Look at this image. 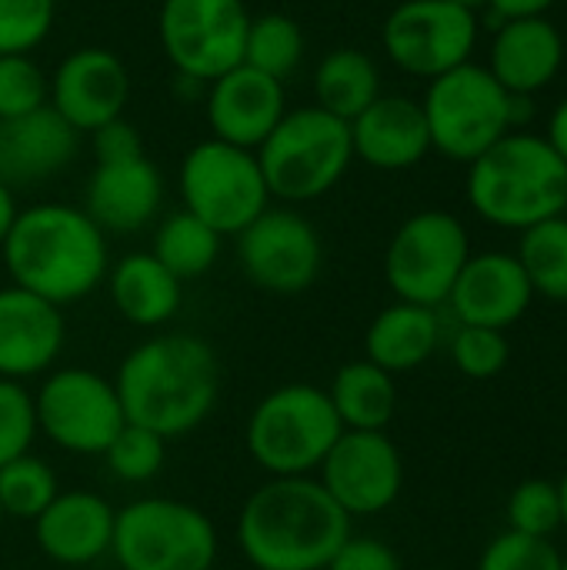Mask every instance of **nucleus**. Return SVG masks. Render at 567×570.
<instances>
[{
    "instance_id": "obj_6",
    "label": "nucleus",
    "mask_w": 567,
    "mask_h": 570,
    "mask_svg": "<svg viewBox=\"0 0 567 570\" xmlns=\"http://www.w3.org/2000/svg\"><path fill=\"white\" fill-rule=\"evenodd\" d=\"M344 434L324 387L281 384L257 401L247 417V451L271 478H311Z\"/></svg>"
},
{
    "instance_id": "obj_18",
    "label": "nucleus",
    "mask_w": 567,
    "mask_h": 570,
    "mask_svg": "<svg viewBox=\"0 0 567 570\" xmlns=\"http://www.w3.org/2000/svg\"><path fill=\"white\" fill-rule=\"evenodd\" d=\"M531 297H535V291H531L518 257L488 250V254L468 257V264L461 267V274L448 294V304L465 327L505 331L525 317V311L531 307Z\"/></svg>"
},
{
    "instance_id": "obj_16",
    "label": "nucleus",
    "mask_w": 567,
    "mask_h": 570,
    "mask_svg": "<svg viewBox=\"0 0 567 570\" xmlns=\"http://www.w3.org/2000/svg\"><path fill=\"white\" fill-rule=\"evenodd\" d=\"M127 97L130 73L107 47H80L67 53L50 77V107L77 134H94L97 127L124 117Z\"/></svg>"
},
{
    "instance_id": "obj_31",
    "label": "nucleus",
    "mask_w": 567,
    "mask_h": 570,
    "mask_svg": "<svg viewBox=\"0 0 567 570\" xmlns=\"http://www.w3.org/2000/svg\"><path fill=\"white\" fill-rule=\"evenodd\" d=\"M301 60H304V30L291 13L271 10V13L251 17L241 63L284 83L297 70Z\"/></svg>"
},
{
    "instance_id": "obj_40",
    "label": "nucleus",
    "mask_w": 567,
    "mask_h": 570,
    "mask_svg": "<svg viewBox=\"0 0 567 570\" xmlns=\"http://www.w3.org/2000/svg\"><path fill=\"white\" fill-rule=\"evenodd\" d=\"M324 570H401V558L378 538H348Z\"/></svg>"
},
{
    "instance_id": "obj_28",
    "label": "nucleus",
    "mask_w": 567,
    "mask_h": 570,
    "mask_svg": "<svg viewBox=\"0 0 567 570\" xmlns=\"http://www.w3.org/2000/svg\"><path fill=\"white\" fill-rule=\"evenodd\" d=\"M381 97V70L358 47H334L314 70V104L341 120H354Z\"/></svg>"
},
{
    "instance_id": "obj_19",
    "label": "nucleus",
    "mask_w": 567,
    "mask_h": 570,
    "mask_svg": "<svg viewBox=\"0 0 567 570\" xmlns=\"http://www.w3.org/2000/svg\"><path fill=\"white\" fill-rule=\"evenodd\" d=\"M63 314L57 304L10 284L0 287V377L27 381L53 367L63 351Z\"/></svg>"
},
{
    "instance_id": "obj_24",
    "label": "nucleus",
    "mask_w": 567,
    "mask_h": 570,
    "mask_svg": "<svg viewBox=\"0 0 567 570\" xmlns=\"http://www.w3.org/2000/svg\"><path fill=\"white\" fill-rule=\"evenodd\" d=\"M565 63V37L548 17H521L498 23L488 70L515 97L548 87Z\"/></svg>"
},
{
    "instance_id": "obj_35",
    "label": "nucleus",
    "mask_w": 567,
    "mask_h": 570,
    "mask_svg": "<svg viewBox=\"0 0 567 570\" xmlns=\"http://www.w3.org/2000/svg\"><path fill=\"white\" fill-rule=\"evenodd\" d=\"M508 531L528 534V538H548L561 528V498L558 484L531 478L521 481L508 498Z\"/></svg>"
},
{
    "instance_id": "obj_25",
    "label": "nucleus",
    "mask_w": 567,
    "mask_h": 570,
    "mask_svg": "<svg viewBox=\"0 0 567 570\" xmlns=\"http://www.w3.org/2000/svg\"><path fill=\"white\" fill-rule=\"evenodd\" d=\"M110 301L134 327H160L180 311L184 281H177L150 250L127 254L107 271Z\"/></svg>"
},
{
    "instance_id": "obj_41",
    "label": "nucleus",
    "mask_w": 567,
    "mask_h": 570,
    "mask_svg": "<svg viewBox=\"0 0 567 570\" xmlns=\"http://www.w3.org/2000/svg\"><path fill=\"white\" fill-rule=\"evenodd\" d=\"M94 157L97 164H120V160H134L144 157V140L137 134V127L124 117L97 127L94 134Z\"/></svg>"
},
{
    "instance_id": "obj_45",
    "label": "nucleus",
    "mask_w": 567,
    "mask_h": 570,
    "mask_svg": "<svg viewBox=\"0 0 567 570\" xmlns=\"http://www.w3.org/2000/svg\"><path fill=\"white\" fill-rule=\"evenodd\" d=\"M558 498H561V528L567 531V471L565 478L558 481Z\"/></svg>"
},
{
    "instance_id": "obj_4",
    "label": "nucleus",
    "mask_w": 567,
    "mask_h": 570,
    "mask_svg": "<svg viewBox=\"0 0 567 570\" xmlns=\"http://www.w3.org/2000/svg\"><path fill=\"white\" fill-rule=\"evenodd\" d=\"M468 167V200L495 227L528 230L565 214L567 164L538 134L511 130Z\"/></svg>"
},
{
    "instance_id": "obj_15",
    "label": "nucleus",
    "mask_w": 567,
    "mask_h": 570,
    "mask_svg": "<svg viewBox=\"0 0 567 570\" xmlns=\"http://www.w3.org/2000/svg\"><path fill=\"white\" fill-rule=\"evenodd\" d=\"M321 488L348 518L388 511L404 484V461L384 431H344L321 461Z\"/></svg>"
},
{
    "instance_id": "obj_33",
    "label": "nucleus",
    "mask_w": 567,
    "mask_h": 570,
    "mask_svg": "<svg viewBox=\"0 0 567 570\" xmlns=\"http://www.w3.org/2000/svg\"><path fill=\"white\" fill-rule=\"evenodd\" d=\"M110 468V474L124 484H147L164 471L167 461V441L140 424H124L120 434L110 441V448L100 454Z\"/></svg>"
},
{
    "instance_id": "obj_42",
    "label": "nucleus",
    "mask_w": 567,
    "mask_h": 570,
    "mask_svg": "<svg viewBox=\"0 0 567 570\" xmlns=\"http://www.w3.org/2000/svg\"><path fill=\"white\" fill-rule=\"evenodd\" d=\"M491 13L498 23L505 20H521V17H545L548 7H555V0H488Z\"/></svg>"
},
{
    "instance_id": "obj_7",
    "label": "nucleus",
    "mask_w": 567,
    "mask_h": 570,
    "mask_svg": "<svg viewBox=\"0 0 567 570\" xmlns=\"http://www.w3.org/2000/svg\"><path fill=\"white\" fill-rule=\"evenodd\" d=\"M271 197L304 204L324 197L354 160L351 124L317 104L287 110L271 137L257 147Z\"/></svg>"
},
{
    "instance_id": "obj_12",
    "label": "nucleus",
    "mask_w": 567,
    "mask_h": 570,
    "mask_svg": "<svg viewBox=\"0 0 567 570\" xmlns=\"http://www.w3.org/2000/svg\"><path fill=\"white\" fill-rule=\"evenodd\" d=\"M37 434L70 454H104L127 424L114 381L87 367H60L33 394Z\"/></svg>"
},
{
    "instance_id": "obj_30",
    "label": "nucleus",
    "mask_w": 567,
    "mask_h": 570,
    "mask_svg": "<svg viewBox=\"0 0 567 570\" xmlns=\"http://www.w3.org/2000/svg\"><path fill=\"white\" fill-rule=\"evenodd\" d=\"M518 264L531 284L535 294L567 304V217L541 220L528 230H521L518 244Z\"/></svg>"
},
{
    "instance_id": "obj_39",
    "label": "nucleus",
    "mask_w": 567,
    "mask_h": 570,
    "mask_svg": "<svg viewBox=\"0 0 567 570\" xmlns=\"http://www.w3.org/2000/svg\"><path fill=\"white\" fill-rule=\"evenodd\" d=\"M565 558L558 554V548L548 538H528L518 531H505L498 534L481 561L478 570H561Z\"/></svg>"
},
{
    "instance_id": "obj_36",
    "label": "nucleus",
    "mask_w": 567,
    "mask_h": 570,
    "mask_svg": "<svg viewBox=\"0 0 567 570\" xmlns=\"http://www.w3.org/2000/svg\"><path fill=\"white\" fill-rule=\"evenodd\" d=\"M57 20V0H0V57L30 53Z\"/></svg>"
},
{
    "instance_id": "obj_3",
    "label": "nucleus",
    "mask_w": 567,
    "mask_h": 570,
    "mask_svg": "<svg viewBox=\"0 0 567 570\" xmlns=\"http://www.w3.org/2000/svg\"><path fill=\"white\" fill-rule=\"evenodd\" d=\"M0 250L10 284L57 307L94 294L110 271L107 234L74 204L20 210Z\"/></svg>"
},
{
    "instance_id": "obj_26",
    "label": "nucleus",
    "mask_w": 567,
    "mask_h": 570,
    "mask_svg": "<svg viewBox=\"0 0 567 570\" xmlns=\"http://www.w3.org/2000/svg\"><path fill=\"white\" fill-rule=\"evenodd\" d=\"M438 341L441 324L434 307L398 301L371 321L364 334V357L388 374H401L421 367L438 351Z\"/></svg>"
},
{
    "instance_id": "obj_21",
    "label": "nucleus",
    "mask_w": 567,
    "mask_h": 570,
    "mask_svg": "<svg viewBox=\"0 0 567 570\" xmlns=\"http://www.w3.org/2000/svg\"><path fill=\"white\" fill-rule=\"evenodd\" d=\"M117 511L90 491H60L33 521L37 548L63 568H87L110 554Z\"/></svg>"
},
{
    "instance_id": "obj_34",
    "label": "nucleus",
    "mask_w": 567,
    "mask_h": 570,
    "mask_svg": "<svg viewBox=\"0 0 567 570\" xmlns=\"http://www.w3.org/2000/svg\"><path fill=\"white\" fill-rule=\"evenodd\" d=\"M50 104V77L30 53L0 57V120L33 114Z\"/></svg>"
},
{
    "instance_id": "obj_46",
    "label": "nucleus",
    "mask_w": 567,
    "mask_h": 570,
    "mask_svg": "<svg viewBox=\"0 0 567 570\" xmlns=\"http://www.w3.org/2000/svg\"><path fill=\"white\" fill-rule=\"evenodd\" d=\"M451 3H458V7H465V10H471V13H478L481 7H488V0H451Z\"/></svg>"
},
{
    "instance_id": "obj_49",
    "label": "nucleus",
    "mask_w": 567,
    "mask_h": 570,
    "mask_svg": "<svg viewBox=\"0 0 567 570\" xmlns=\"http://www.w3.org/2000/svg\"><path fill=\"white\" fill-rule=\"evenodd\" d=\"M561 570H567V561H565V568H561Z\"/></svg>"
},
{
    "instance_id": "obj_2",
    "label": "nucleus",
    "mask_w": 567,
    "mask_h": 570,
    "mask_svg": "<svg viewBox=\"0 0 567 570\" xmlns=\"http://www.w3.org/2000/svg\"><path fill=\"white\" fill-rule=\"evenodd\" d=\"M351 538V518L317 478H271L241 508L237 544L257 570H324Z\"/></svg>"
},
{
    "instance_id": "obj_14",
    "label": "nucleus",
    "mask_w": 567,
    "mask_h": 570,
    "mask_svg": "<svg viewBox=\"0 0 567 570\" xmlns=\"http://www.w3.org/2000/svg\"><path fill=\"white\" fill-rule=\"evenodd\" d=\"M237 261L254 287L267 294H301L321 277L324 244L304 214L267 207L237 234Z\"/></svg>"
},
{
    "instance_id": "obj_29",
    "label": "nucleus",
    "mask_w": 567,
    "mask_h": 570,
    "mask_svg": "<svg viewBox=\"0 0 567 570\" xmlns=\"http://www.w3.org/2000/svg\"><path fill=\"white\" fill-rule=\"evenodd\" d=\"M150 254L177 281H194L214 267V261L221 254V234L214 227H207L201 217H194L190 210H177L157 227Z\"/></svg>"
},
{
    "instance_id": "obj_23",
    "label": "nucleus",
    "mask_w": 567,
    "mask_h": 570,
    "mask_svg": "<svg viewBox=\"0 0 567 570\" xmlns=\"http://www.w3.org/2000/svg\"><path fill=\"white\" fill-rule=\"evenodd\" d=\"M160 204L164 180L147 154L120 164H97L84 194V210L104 234H134L147 227Z\"/></svg>"
},
{
    "instance_id": "obj_38",
    "label": "nucleus",
    "mask_w": 567,
    "mask_h": 570,
    "mask_svg": "<svg viewBox=\"0 0 567 570\" xmlns=\"http://www.w3.org/2000/svg\"><path fill=\"white\" fill-rule=\"evenodd\" d=\"M37 438L33 394L20 381L0 377V468L20 454H30Z\"/></svg>"
},
{
    "instance_id": "obj_20",
    "label": "nucleus",
    "mask_w": 567,
    "mask_h": 570,
    "mask_svg": "<svg viewBox=\"0 0 567 570\" xmlns=\"http://www.w3.org/2000/svg\"><path fill=\"white\" fill-rule=\"evenodd\" d=\"M80 134L47 104L33 114L0 120V184L37 187L74 164Z\"/></svg>"
},
{
    "instance_id": "obj_48",
    "label": "nucleus",
    "mask_w": 567,
    "mask_h": 570,
    "mask_svg": "<svg viewBox=\"0 0 567 570\" xmlns=\"http://www.w3.org/2000/svg\"><path fill=\"white\" fill-rule=\"evenodd\" d=\"M565 217H567V200H565Z\"/></svg>"
},
{
    "instance_id": "obj_47",
    "label": "nucleus",
    "mask_w": 567,
    "mask_h": 570,
    "mask_svg": "<svg viewBox=\"0 0 567 570\" xmlns=\"http://www.w3.org/2000/svg\"><path fill=\"white\" fill-rule=\"evenodd\" d=\"M0 524H3V508H0Z\"/></svg>"
},
{
    "instance_id": "obj_9",
    "label": "nucleus",
    "mask_w": 567,
    "mask_h": 570,
    "mask_svg": "<svg viewBox=\"0 0 567 570\" xmlns=\"http://www.w3.org/2000/svg\"><path fill=\"white\" fill-rule=\"evenodd\" d=\"M184 210L201 217L221 237H237L271 207V190L257 150L224 144L217 137L194 144L177 170Z\"/></svg>"
},
{
    "instance_id": "obj_44",
    "label": "nucleus",
    "mask_w": 567,
    "mask_h": 570,
    "mask_svg": "<svg viewBox=\"0 0 567 570\" xmlns=\"http://www.w3.org/2000/svg\"><path fill=\"white\" fill-rule=\"evenodd\" d=\"M17 214H20V207H17L13 190H10L7 184H0V247H3V240H7V234H10V227H13V220H17Z\"/></svg>"
},
{
    "instance_id": "obj_32",
    "label": "nucleus",
    "mask_w": 567,
    "mask_h": 570,
    "mask_svg": "<svg viewBox=\"0 0 567 570\" xmlns=\"http://www.w3.org/2000/svg\"><path fill=\"white\" fill-rule=\"evenodd\" d=\"M60 494L57 474L43 458L20 454L0 468V508L3 518L37 521L43 508Z\"/></svg>"
},
{
    "instance_id": "obj_11",
    "label": "nucleus",
    "mask_w": 567,
    "mask_h": 570,
    "mask_svg": "<svg viewBox=\"0 0 567 570\" xmlns=\"http://www.w3.org/2000/svg\"><path fill=\"white\" fill-rule=\"evenodd\" d=\"M251 13L244 0H164L160 47L180 80L211 83L244 60Z\"/></svg>"
},
{
    "instance_id": "obj_8",
    "label": "nucleus",
    "mask_w": 567,
    "mask_h": 570,
    "mask_svg": "<svg viewBox=\"0 0 567 570\" xmlns=\"http://www.w3.org/2000/svg\"><path fill=\"white\" fill-rule=\"evenodd\" d=\"M110 554L117 570H214L217 531L187 501L140 498L117 511Z\"/></svg>"
},
{
    "instance_id": "obj_5",
    "label": "nucleus",
    "mask_w": 567,
    "mask_h": 570,
    "mask_svg": "<svg viewBox=\"0 0 567 570\" xmlns=\"http://www.w3.org/2000/svg\"><path fill=\"white\" fill-rule=\"evenodd\" d=\"M421 107L431 150H441L458 164L478 160L488 147L531 117L528 97L508 94L488 67L471 60L434 77Z\"/></svg>"
},
{
    "instance_id": "obj_43",
    "label": "nucleus",
    "mask_w": 567,
    "mask_h": 570,
    "mask_svg": "<svg viewBox=\"0 0 567 570\" xmlns=\"http://www.w3.org/2000/svg\"><path fill=\"white\" fill-rule=\"evenodd\" d=\"M545 140L551 144V150H555V154H558V157L567 164V97L558 104V107H555Z\"/></svg>"
},
{
    "instance_id": "obj_17",
    "label": "nucleus",
    "mask_w": 567,
    "mask_h": 570,
    "mask_svg": "<svg viewBox=\"0 0 567 570\" xmlns=\"http://www.w3.org/2000/svg\"><path fill=\"white\" fill-rule=\"evenodd\" d=\"M207 124L217 140L257 150L287 114L284 83L237 63L207 83Z\"/></svg>"
},
{
    "instance_id": "obj_13",
    "label": "nucleus",
    "mask_w": 567,
    "mask_h": 570,
    "mask_svg": "<svg viewBox=\"0 0 567 570\" xmlns=\"http://www.w3.org/2000/svg\"><path fill=\"white\" fill-rule=\"evenodd\" d=\"M381 43L394 67L434 80L471 60L478 17L451 0H404L388 13Z\"/></svg>"
},
{
    "instance_id": "obj_1",
    "label": "nucleus",
    "mask_w": 567,
    "mask_h": 570,
    "mask_svg": "<svg viewBox=\"0 0 567 570\" xmlns=\"http://www.w3.org/2000/svg\"><path fill=\"white\" fill-rule=\"evenodd\" d=\"M114 387L130 424L170 441L211 417L221 397V361L194 334H157L120 361Z\"/></svg>"
},
{
    "instance_id": "obj_37",
    "label": "nucleus",
    "mask_w": 567,
    "mask_h": 570,
    "mask_svg": "<svg viewBox=\"0 0 567 570\" xmlns=\"http://www.w3.org/2000/svg\"><path fill=\"white\" fill-rule=\"evenodd\" d=\"M511 347L505 331H491V327H465L454 334L451 341V361L465 377L475 381H488L495 374H501L508 367Z\"/></svg>"
},
{
    "instance_id": "obj_27",
    "label": "nucleus",
    "mask_w": 567,
    "mask_h": 570,
    "mask_svg": "<svg viewBox=\"0 0 567 570\" xmlns=\"http://www.w3.org/2000/svg\"><path fill=\"white\" fill-rule=\"evenodd\" d=\"M328 397L344 431H384L398 411L394 374L381 371L368 357L344 364L334 374Z\"/></svg>"
},
{
    "instance_id": "obj_10",
    "label": "nucleus",
    "mask_w": 567,
    "mask_h": 570,
    "mask_svg": "<svg viewBox=\"0 0 567 570\" xmlns=\"http://www.w3.org/2000/svg\"><path fill=\"white\" fill-rule=\"evenodd\" d=\"M471 257L465 224L448 210H421L408 217L384 254V277L398 301L418 307L448 304V294Z\"/></svg>"
},
{
    "instance_id": "obj_22",
    "label": "nucleus",
    "mask_w": 567,
    "mask_h": 570,
    "mask_svg": "<svg viewBox=\"0 0 567 570\" xmlns=\"http://www.w3.org/2000/svg\"><path fill=\"white\" fill-rule=\"evenodd\" d=\"M354 157L378 170H408L431 150V134L421 100L381 94L368 110L351 120Z\"/></svg>"
}]
</instances>
